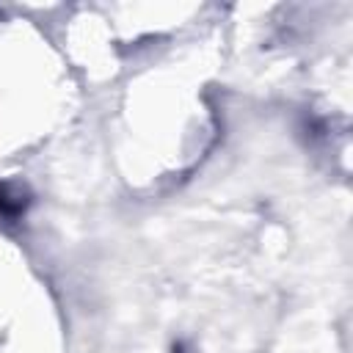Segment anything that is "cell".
<instances>
[{
  "mask_svg": "<svg viewBox=\"0 0 353 353\" xmlns=\"http://www.w3.org/2000/svg\"><path fill=\"white\" fill-rule=\"evenodd\" d=\"M22 210H25V201H22L19 196H14L6 185H0V215L14 218V215H19Z\"/></svg>",
  "mask_w": 353,
  "mask_h": 353,
  "instance_id": "1",
  "label": "cell"
}]
</instances>
